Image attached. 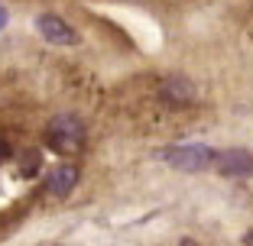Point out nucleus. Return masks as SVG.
Segmentation results:
<instances>
[{
	"mask_svg": "<svg viewBox=\"0 0 253 246\" xmlns=\"http://www.w3.org/2000/svg\"><path fill=\"white\" fill-rule=\"evenodd\" d=\"M84 142V123L72 113H59L49 123V146L59 152H75Z\"/></svg>",
	"mask_w": 253,
	"mask_h": 246,
	"instance_id": "nucleus-1",
	"label": "nucleus"
},
{
	"mask_svg": "<svg viewBox=\"0 0 253 246\" xmlns=\"http://www.w3.org/2000/svg\"><path fill=\"white\" fill-rule=\"evenodd\" d=\"M163 159L182 172H201L214 165V152L208 146H172V149H163Z\"/></svg>",
	"mask_w": 253,
	"mask_h": 246,
	"instance_id": "nucleus-2",
	"label": "nucleus"
},
{
	"mask_svg": "<svg viewBox=\"0 0 253 246\" xmlns=\"http://www.w3.org/2000/svg\"><path fill=\"white\" fill-rule=\"evenodd\" d=\"M214 165L221 175L227 178H244V175H253V156L247 149H224L214 156Z\"/></svg>",
	"mask_w": 253,
	"mask_h": 246,
	"instance_id": "nucleus-3",
	"label": "nucleus"
},
{
	"mask_svg": "<svg viewBox=\"0 0 253 246\" xmlns=\"http://www.w3.org/2000/svg\"><path fill=\"white\" fill-rule=\"evenodd\" d=\"M36 30L42 33L49 42H55V45H75V42H78V33H75L72 26H65V20H59V16H52V13L39 16Z\"/></svg>",
	"mask_w": 253,
	"mask_h": 246,
	"instance_id": "nucleus-4",
	"label": "nucleus"
},
{
	"mask_svg": "<svg viewBox=\"0 0 253 246\" xmlns=\"http://www.w3.org/2000/svg\"><path fill=\"white\" fill-rule=\"evenodd\" d=\"M163 97L169 101V104H188L195 97V84L188 81L185 75H172L169 81L163 84Z\"/></svg>",
	"mask_w": 253,
	"mask_h": 246,
	"instance_id": "nucleus-5",
	"label": "nucleus"
},
{
	"mask_svg": "<svg viewBox=\"0 0 253 246\" xmlns=\"http://www.w3.org/2000/svg\"><path fill=\"white\" fill-rule=\"evenodd\" d=\"M75 181H78L75 165H59V169L49 172V191H52V194H68Z\"/></svg>",
	"mask_w": 253,
	"mask_h": 246,
	"instance_id": "nucleus-6",
	"label": "nucleus"
},
{
	"mask_svg": "<svg viewBox=\"0 0 253 246\" xmlns=\"http://www.w3.org/2000/svg\"><path fill=\"white\" fill-rule=\"evenodd\" d=\"M36 169H39V152L30 149V152H26V159L20 162V175H26V178H30V175H36Z\"/></svg>",
	"mask_w": 253,
	"mask_h": 246,
	"instance_id": "nucleus-7",
	"label": "nucleus"
},
{
	"mask_svg": "<svg viewBox=\"0 0 253 246\" xmlns=\"http://www.w3.org/2000/svg\"><path fill=\"white\" fill-rule=\"evenodd\" d=\"M7 159H10V142L0 140V162H7Z\"/></svg>",
	"mask_w": 253,
	"mask_h": 246,
	"instance_id": "nucleus-8",
	"label": "nucleus"
},
{
	"mask_svg": "<svg viewBox=\"0 0 253 246\" xmlns=\"http://www.w3.org/2000/svg\"><path fill=\"white\" fill-rule=\"evenodd\" d=\"M3 26H7V10L0 7V30H3Z\"/></svg>",
	"mask_w": 253,
	"mask_h": 246,
	"instance_id": "nucleus-9",
	"label": "nucleus"
},
{
	"mask_svg": "<svg viewBox=\"0 0 253 246\" xmlns=\"http://www.w3.org/2000/svg\"><path fill=\"white\" fill-rule=\"evenodd\" d=\"M244 246H253V233H247V237H244Z\"/></svg>",
	"mask_w": 253,
	"mask_h": 246,
	"instance_id": "nucleus-10",
	"label": "nucleus"
},
{
	"mask_svg": "<svg viewBox=\"0 0 253 246\" xmlns=\"http://www.w3.org/2000/svg\"><path fill=\"white\" fill-rule=\"evenodd\" d=\"M182 246H195V243H192V240H185V243H182Z\"/></svg>",
	"mask_w": 253,
	"mask_h": 246,
	"instance_id": "nucleus-11",
	"label": "nucleus"
}]
</instances>
